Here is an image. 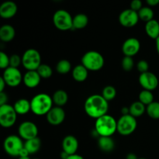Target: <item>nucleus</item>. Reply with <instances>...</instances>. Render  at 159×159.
Returning <instances> with one entry per match:
<instances>
[{
    "mask_svg": "<svg viewBox=\"0 0 159 159\" xmlns=\"http://www.w3.org/2000/svg\"><path fill=\"white\" fill-rule=\"evenodd\" d=\"M84 110L89 117L98 119L107 114L109 110V102L102 95L94 94L89 96L84 103Z\"/></svg>",
    "mask_w": 159,
    "mask_h": 159,
    "instance_id": "1",
    "label": "nucleus"
},
{
    "mask_svg": "<svg viewBox=\"0 0 159 159\" xmlns=\"http://www.w3.org/2000/svg\"><path fill=\"white\" fill-rule=\"evenodd\" d=\"M53 99L47 93H39L34 96L30 101L31 112L37 116L47 115L53 108Z\"/></svg>",
    "mask_w": 159,
    "mask_h": 159,
    "instance_id": "2",
    "label": "nucleus"
},
{
    "mask_svg": "<svg viewBox=\"0 0 159 159\" xmlns=\"http://www.w3.org/2000/svg\"><path fill=\"white\" fill-rule=\"evenodd\" d=\"M94 130L99 137H111L117 131V121L113 116L106 114L96 120Z\"/></svg>",
    "mask_w": 159,
    "mask_h": 159,
    "instance_id": "3",
    "label": "nucleus"
},
{
    "mask_svg": "<svg viewBox=\"0 0 159 159\" xmlns=\"http://www.w3.org/2000/svg\"><path fill=\"white\" fill-rule=\"evenodd\" d=\"M105 64V60L102 54L96 51H89L82 57V65L88 71H98L102 69Z\"/></svg>",
    "mask_w": 159,
    "mask_h": 159,
    "instance_id": "4",
    "label": "nucleus"
},
{
    "mask_svg": "<svg viewBox=\"0 0 159 159\" xmlns=\"http://www.w3.org/2000/svg\"><path fill=\"white\" fill-rule=\"evenodd\" d=\"M24 148L23 139L19 135L12 134L6 137L3 142V148L6 154L12 157H19Z\"/></svg>",
    "mask_w": 159,
    "mask_h": 159,
    "instance_id": "5",
    "label": "nucleus"
},
{
    "mask_svg": "<svg viewBox=\"0 0 159 159\" xmlns=\"http://www.w3.org/2000/svg\"><path fill=\"white\" fill-rule=\"evenodd\" d=\"M22 65L27 71H37L41 65L40 52L34 48L26 50L22 56Z\"/></svg>",
    "mask_w": 159,
    "mask_h": 159,
    "instance_id": "6",
    "label": "nucleus"
},
{
    "mask_svg": "<svg viewBox=\"0 0 159 159\" xmlns=\"http://www.w3.org/2000/svg\"><path fill=\"white\" fill-rule=\"evenodd\" d=\"M53 23L59 30H69L73 29V17L68 11L59 9L54 13Z\"/></svg>",
    "mask_w": 159,
    "mask_h": 159,
    "instance_id": "7",
    "label": "nucleus"
},
{
    "mask_svg": "<svg viewBox=\"0 0 159 159\" xmlns=\"http://www.w3.org/2000/svg\"><path fill=\"white\" fill-rule=\"evenodd\" d=\"M137 119L130 114L122 115L117 120V132L123 136H128L136 130Z\"/></svg>",
    "mask_w": 159,
    "mask_h": 159,
    "instance_id": "8",
    "label": "nucleus"
},
{
    "mask_svg": "<svg viewBox=\"0 0 159 159\" xmlns=\"http://www.w3.org/2000/svg\"><path fill=\"white\" fill-rule=\"evenodd\" d=\"M17 113L14 110L13 106L5 104L0 106V125L4 128H9L15 124L16 121Z\"/></svg>",
    "mask_w": 159,
    "mask_h": 159,
    "instance_id": "9",
    "label": "nucleus"
},
{
    "mask_svg": "<svg viewBox=\"0 0 159 159\" xmlns=\"http://www.w3.org/2000/svg\"><path fill=\"white\" fill-rule=\"evenodd\" d=\"M2 78L4 79L8 86L16 87L23 82V76L19 68L9 67L4 70Z\"/></svg>",
    "mask_w": 159,
    "mask_h": 159,
    "instance_id": "10",
    "label": "nucleus"
},
{
    "mask_svg": "<svg viewBox=\"0 0 159 159\" xmlns=\"http://www.w3.org/2000/svg\"><path fill=\"white\" fill-rule=\"evenodd\" d=\"M19 136L25 141L37 138L38 127L31 121H24L21 123L18 127Z\"/></svg>",
    "mask_w": 159,
    "mask_h": 159,
    "instance_id": "11",
    "label": "nucleus"
},
{
    "mask_svg": "<svg viewBox=\"0 0 159 159\" xmlns=\"http://www.w3.org/2000/svg\"><path fill=\"white\" fill-rule=\"evenodd\" d=\"M140 20L138 13L130 9L122 11L119 16V22L121 26L127 28L134 27Z\"/></svg>",
    "mask_w": 159,
    "mask_h": 159,
    "instance_id": "12",
    "label": "nucleus"
},
{
    "mask_svg": "<svg viewBox=\"0 0 159 159\" xmlns=\"http://www.w3.org/2000/svg\"><path fill=\"white\" fill-rule=\"evenodd\" d=\"M138 81L141 86L144 90L152 92L156 89L158 85V79L156 75L151 71H147L140 75Z\"/></svg>",
    "mask_w": 159,
    "mask_h": 159,
    "instance_id": "13",
    "label": "nucleus"
},
{
    "mask_svg": "<svg viewBox=\"0 0 159 159\" xmlns=\"http://www.w3.org/2000/svg\"><path fill=\"white\" fill-rule=\"evenodd\" d=\"M48 124L52 126H59L65 119V112L62 107H53V108L46 115Z\"/></svg>",
    "mask_w": 159,
    "mask_h": 159,
    "instance_id": "14",
    "label": "nucleus"
},
{
    "mask_svg": "<svg viewBox=\"0 0 159 159\" xmlns=\"http://www.w3.org/2000/svg\"><path fill=\"white\" fill-rule=\"evenodd\" d=\"M141 49V43L135 37H130L124 42L122 45V52L127 57L136 55Z\"/></svg>",
    "mask_w": 159,
    "mask_h": 159,
    "instance_id": "15",
    "label": "nucleus"
},
{
    "mask_svg": "<svg viewBox=\"0 0 159 159\" xmlns=\"http://www.w3.org/2000/svg\"><path fill=\"white\" fill-rule=\"evenodd\" d=\"M79 148V141L73 135H67L62 141V151L69 155H75Z\"/></svg>",
    "mask_w": 159,
    "mask_h": 159,
    "instance_id": "16",
    "label": "nucleus"
},
{
    "mask_svg": "<svg viewBox=\"0 0 159 159\" xmlns=\"http://www.w3.org/2000/svg\"><path fill=\"white\" fill-rule=\"evenodd\" d=\"M18 7L12 1H6L0 6V16L3 19L12 18L16 14Z\"/></svg>",
    "mask_w": 159,
    "mask_h": 159,
    "instance_id": "17",
    "label": "nucleus"
},
{
    "mask_svg": "<svg viewBox=\"0 0 159 159\" xmlns=\"http://www.w3.org/2000/svg\"><path fill=\"white\" fill-rule=\"evenodd\" d=\"M41 77L37 71H27L23 78V82L27 88L34 89L39 85Z\"/></svg>",
    "mask_w": 159,
    "mask_h": 159,
    "instance_id": "18",
    "label": "nucleus"
},
{
    "mask_svg": "<svg viewBox=\"0 0 159 159\" xmlns=\"http://www.w3.org/2000/svg\"><path fill=\"white\" fill-rule=\"evenodd\" d=\"M16 31L12 26L5 24L0 27V40L3 42H9L15 37Z\"/></svg>",
    "mask_w": 159,
    "mask_h": 159,
    "instance_id": "19",
    "label": "nucleus"
},
{
    "mask_svg": "<svg viewBox=\"0 0 159 159\" xmlns=\"http://www.w3.org/2000/svg\"><path fill=\"white\" fill-rule=\"evenodd\" d=\"M13 107L17 115L27 114L31 111L30 101L26 99H20L14 103Z\"/></svg>",
    "mask_w": 159,
    "mask_h": 159,
    "instance_id": "20",
    "label": "nucleus"
},
{
    "mask_svg": "<svg viewBox=\"0 0 159 159\" xmlns=\"http://www.w3.org/2000/svg\"><path fill=\"white\" fill-rule=\"evenodd\" d=\"M72 78L78 82H83L88 78L89 71L82 65H76L71 71Z\"/></svg>",
    "mask_w": 159,
    "mask_h": 159,
    "instance_id": "21",
    "label": "nucleus"
},
{
    "mask_svg": "<svg viewBox=\"0 0 159 159\" xmlns=\"http://www.w3.org/2000/svg\"><path fill=\"white\" fill-rule=\"evenodd\" d=\"M145 32L150 38L153 40H157L159 37V21L152 20L148 22L145 24Z\"/></svg>",
    "mask_w": 159,
    "mask_h": 159,
    "instance_id": "22",
    "label": "nucleus"
},
{
    "mask_svg": "<svg viewBox=\"0 0 159 159\" xmlns=\"http://www.w3.org/2000/svg\"><path fill=\"white\" fill-rule=\"evenodd\" d=\"M98 146L104 152H110L114 149V141L111 137H99L98 138Z\"/></svg>",
    "mask_w": 159,
    "mask_h": 159,
    "instance_id": "23",
    "label": "nucleus"
},
{
    "mask_svg": "<svg viewBox=\"0 0 159 159\" xmlns=\"http://www.w3.org/2000/svg\"><path fill=\"white\" fill-rule=\"evenodd\" d=\"M53 102L56 107H62L68 102V95L65 90L59 89L54 93L52 96Z\"/></svg>",
    "mask_w": 159,
    "mask_h": 159,
    "instance_id": "24",
    "label": "nucleus"
},
{
    "mask_svg": "<svg viewBox=\"0 0 159 159\" xmlns=\"http://www.w3.org/2000/svg\"><path fill=\"white\" fill-rule=\"evenodd\" d=\"M40 147H41V141L38 137L26 141L24 143L25 149H26L30 155L37 153V152H39Z\"/></svg>",
    "mask_w": 159,
    "mask_h": 159,
    "instance_id": "25",
    "label": "nucleus"
},
{
    "mask_svg": "<svg viewBox=\"0 0 159 159\" xmlns=\"http://www.w3.org/2000/svg\"><path fill=\"white\" fill-rule=\"evenodd\" d=\"M89 23V18L84 13H79L73 17V29L81 30L86 27Z\"/></svg>",
    "mask_w": 159,
    "mask_h": 159,
    "instance_id": "26",
    "label": "nucleus"
},
{
    "mask_svg": "<svg viewBox=\"0 0 159 159\" xmlns=\"http://www.w3.org/2000/svg\"><path fill=\"white\" fill-rule=\"evenodd\" d=\"M130 110V114L133 116L134 117L137 118L139 116H142L144 113L146 112V106L141 103L140 101H136V102H133L131 105L129 107Z\"/></svg>",
    "mask_w": 159,
    "mask_h": 159,
    "instance_id": "27",
    "label": "nucleus"
},
{
    "mask_svg": "<svg viewBox=\"0 0 159 159\" xmlns=\"http://www.w3.org/2000/svg\"><path fill=\"white\" fill-rule=\"evenodd\" d=\"M138 13L140 20L145 23L154 20V11L149 6H143L142 9L138 11Z\"/></svg>",
    "mask_w": 159,
    "mask_h": 159,
    "instance_id": "28",
    "label": "nucleus"
},
{
    "mask_svg": "<svg viewBox=\"0 0 159 159\" xmlns=\"http://www.w3.org/2000/svg\"><path fill=\"white\" fill-rule=\"evenodd\" d=\"M146 113L153 120H159V102H155L146 107Z\"/></svg>",
    "mask_w": 159,
    "mask_h": 159,
    "instance_id": "29",
    "label": "nucleus"
},
{
    "mask_svg": "<svg viewBox=\"0 0 159 159\" xmlns=\"http://www.w3.org/2000/svg\"><path fill=\"white\" fill-rule=\"evenodd\" d=\"M138 99H139L138 101H140L141 103H143L144 106L147 107V106L150 105L151 103L154 102V95L152 92L143 89L140 93Z\"/></svg>",
    "mask_w": 159,
    "mask_h": 159,
    "instance_id": "30",
    "label": "nucleus"
},
{
    "mask_svg": "<svg viewBox=\"0 0 159 159\" xmlns=\"http://www.w3.org/2000/svg\"><path fill=\"white\" fill-rule=\"evenodd\" d=\"M56 70L61 75H65L71 70V65L69 61L62 59L57 62L56 65Z\"/></svg>",
    "mask_w": 159,
    "mask_h": 159,
    "instance_id": "31",
    "label": "nucleus"
},
{
    "mask_svg": "<svg viewBox=\"0 0 159 159\" xmlns=\"http://www.w3.org/2000/svg\"><path fill=\"white\" fill-rule=\"evenodd\" d=\"M102 96L107 102L113 100L116 96V90L113 85H107L103 88L102 92Z\"/></svg>",
    "mask_w": 159,
    "mask_h": 159,
    "instance_id": "32",
    "label": "nucleus"
},
{
    "mask_svg": "<svg viewBox=\"0 0 159 159\" xmlns=\"http://www.w3.org/2000/svg\"><path fill=\"white\" fill-rule=\"evenodd\" d=\"M41 79H49L53 74V70L51 66L46 64H41L37 70Z\"/></svg>",
    "mask_w": 159,
    "mask_h": 159,
    "instance_id": "33",
    "label": "nucleus"
},
{
    "mask_svg": "<svg viewBox=\"0 0 159 159\" xmlns=\"http://www.w3.org/2000/svg\"><path fill=\"white\" fill-rule=\"evenodd\" d=\"M121 65H122V68L124 70V71H131V70L133 69L134 66V62L133 57L124 56V58L122 59Z\"/></svg>",
    "mask_w": 159,
    "mask_h": 159,
    "instance_id": "34",
    "label": "nucleus"
},
{
    "mask_svg": "<svg viewBox=\"0 0 159 159\" xmlns=\"http://www.w3.org/2000/svg\"><path fill=\"white\" fill-rule=\"evenodd\" d=\"M22 64V57L18 54H12L9 57V67L18 68Z\"/></svg>",
    "mask_w": 159,
    "mask_h": 159,
    "instance_id": "35",
    "label": "nucleus"
},
{
    "mask_svg": "<svg viewBox=\"0 0 159 159\" xmlns=\"http://www.w3.org/2000/svg\"><path fill=\"white\" fill-rule=\"evenodd\" d=\"M9 67V57L3 51L0 52V68L6 69Z\"/></svg>",
    "mask_w": 159,
    "mask_h": 159,
    "instance_id": "36",
    "label": "nucleus"
},
{
    "mask_svg": "<svg viewBox=\"0 0 159 159\" xmlns=\"http://www.w3.org/2000/svg\"><path fill=\"white\" fill-rule=\"evenodd\" d=\"M137 68H138V71L141 72V74L142 73H145L148 71L149 68V65L148 62L145 60H141L138 61V65H137Z\"/></svg>",
    "mask_w": 159,
    "mask_h": 159,
    "instance_id": "37",
    "label": "nucleus"
},
{
    "mask_svg": "<svg viewBox=\"0 0 159 159\" xmlns=\"http://www.w3.org/2000/svg\"><path fill=\"white\" fill-rule=\"evenodd\" d=\"M142 7V2L141 0H134V1L130 2V9L137 12L141 10Z\"/></svg>",
    "mask_w": 159,
    "mask_h": 159,
    "instance_id": "38",
    "label": "nucleus"
},
{
    "mask_svg": "<svg viewBox=\"0 0 159 159\" xmlns=\"http://www.w3.org/2000/svg\"><path fill=\"white\" fill-rule=\"evenodd\" d=\"M8 96L5 92L0 93V106H3L5 104H7Z\"/></svg>",
    "mask_w": 159,
    "mask_h": 159,
    "instance_id": "39",
    "label": "nucleus"
},
{
    "mask_svg": "<svg viewBox=\"0 0 159 159\" xmlns=\"http://www.w3.org/2000/svg\"><path fill=\"white\" fill-rule=\"evenodd\" d=\"M147 4L148 5L151 7H153V6H156L159 4V0H147L146 1Z\"/></svg>",
    "mask_w": 159,
    "mask_h": 159,
    "instance_id": "40",
    "label": "nucleus"
},
{
    "mask_svg": "<svg viewBox=\"0 0 159 159\" xmlns=\"http://www.w3.org/2000/svg\"><path fill=\"white\" fill-rule=\"evenodd\" d=\"M6 82L4 81V79H2V78H0V93H2V92H4V89L5 88H6Z\"/></svg>",
    "mask_w": 159,
    "mask_h": 159,
    "instance_id": "41",
    "label": "nucleus"
},
{
    "mask_svg": "<svg viewBox=\"0 0 159 159\" xmlns=\"http://www.w3.org/2000/svg\"><path fill=\"white\" fill-rule=\"evenodd\" d=\"M29 155H30L29 152L26 151V149H25V148H23V149L21 151V152H20V156L19 157H28Z\"/></svg>",
    "mask_w": 159,
    "mask_h": 159,
    "instance_id": "42",
    "label": "nucleus"
},
{
    "mask_svg": "<svg viewBox=\"0 0 159 159\" xmlns=\"http://www.w3.org/2000/svg\"><path fill=\"white\" fill-rule=\"evenodd\" d=\"M67 159H85L82 155H79L78 154H75V155H70Z\"/></svg>",
    "mask_w": 159,
    "mask_h": 159,
    "instance_id": "43",
    "label": "nucleus"
},
{
    "mask_svg": "<svg viewBox=\"0 0 159 159\" xmlns=\"http://www.w3.org/2000/svg\"><path fill=\"white\" fill-rule=\"evenodd\" d=\"M126 159H138L137 155L134 153H129L126 157Z\"/></svg>",
    "mask_w": 159,
    "mask_h": 159,
    "instance_id": "44",
    "label": "nucleus"
},
{
    "mask_svg": "<svg viewBox=\"0 0 159 159\" xmlns=\"http://www.w3.org/2000/svg\"><path fill=\"white\" fill-rule=\"evenodd\" d=\"M121 112H122L123 115L130 114V110H129V108H127V107H124V108H122Z\"/></svg>",
    "mask_w": 159,
    "mask_h": 159,
    "instance_id": "45",
    "label": "nucleus"
},
{
    "mask_svg": "<svg viewBox=\"0 0 159 159\" xmlns=\"http://www.w3.org/2000/svg\"><path fill=\"white\" fill-rule=\"evenodd\" d=\"M69 156L70 155H68V154H67L66 152H64V151H62L61 153V155H60V157L61 159H67Z\"/></svg>",
    "mask_w": 159,
    "mask_h": 159,
    "instance_id": "46",
    "label": "nucleus"
},
{
    "mask_svg": "<svg viewBox=\"0 0 159 159\" xmlns=\"http://www.w3.org/2000/svg\"><path fill=\"white\" fill-rule=\"evenodd\" d=\"M155 45H156V50H157V52L159 54V37L157 38V40H155Z\"/></svg>",
    "mask_w": 159,
    "mask_h": 159,
    "instance_id": "47",
    "label": "nucleus"
},
{
    "mask_svg": "<svg viewBox=\"0 0 159 159\" xmlns=\"http://www.w3.org/2000/svg\"><path fill=\"white\" fill-rule=\"evenodd\" d=\"M19 159H30V157H19Z\"/></svg>",
    "mask_w": 159,
    "mask_h": 159,
    "instance_id": "48",
    "label": "nucleus"
},
{
    "mask_svg": "<svg viewBox=\"0 0 159 159\" xmlns=\"http://www.w3.org/2000/svg\"><path fill=\"white\" fill-rule=\"evenodd\" d=\"M138 159H147V158H138Z\"/></svg>",
    "mask_w": 159,
    "mask_h": 159,
    "instance_id": "49",
    "label": "nucleus"
},
{
    "mask_svg": "<svg viewBox=\"0 0 159 159\" xmlns=\"http://www.w3.org/2000/svg\"><path fill=\"white\" fill-rule=\"evenodd\" d=\"M34 159H40V158H34Z\"/></svg>",
    "mask_w": 159,
    "mask_h": 159,
    "instance_id": "50",
    "label": "nucleus"
},
{
    "mask_svg": "<svg viewBox=\"0 0 159 159\" xmlns=\"http://www.w3.org/2000/svg\"><path fill=\"white\" fill-rule=\"evenodd\" d=\"M158 133H159V130H158Z\"/></svg>",
    "mask_w": 159,
    "mask_h": 159,
    "instance_id": "51",
    "label": "nucleus"
}]
</instances>
